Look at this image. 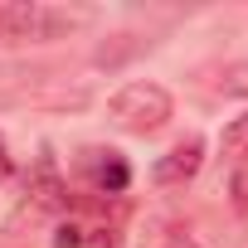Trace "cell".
<instances>
[{
  "instance_id": "10",
  "label": "cell",
  "mask_w": 248,
  "mask_h": 248,
  "mask_svg": "<svg viewBox=\"0 0 248 248\" xmlns=\"http://www.w3.org/2000/svg\"><path fill=\"white\" fill-rule=\"evenodd\" d=\"M54 248H83V229H78V224H63V229L54 233Z\"/></svg>"
},
{
  "instance_id": "11",
  "label": "cell",
  "mask_w": 248,
  "mask_h": 248,
  "mask_svg": "<svg viewBox=\"0 0 248 248\" xmlns=\"http://www.w3.org/2000/svg\"><path fill=\"white\" fill-rule=\"evenodd\" d=\"M10 175V156H5V146H0V180Z\"/></svg>"
},
{
  "instance_id": "6",
  "label": "cell",
  "mask_w": 248,
  "mask_h": 248,
  "mask_svg": "<svg viewBox=\"0 0 248 248\" xmlns=\"http://www.w3.org/2000/svg\"><path fill=\"white\" fill-rule=\"evenodd\" d=\"M224 151L229 156H248V117H238L233 127H224Z\"/></svg>"
},
{
  "instance_id": "5",
  "label": "cell",
  "mask_w": 248,
  "mask_h": 248,
  "mask_svg": "<svg viewBox=\"0 0 248 248\" xmlns=\"http://www.w3.org/2000/svg\"><path fill=\"white\" fill-rule=\"evenodd\" d=\"M30 200H34L39 209H68V185L59 180V170H54L49 161H39V170H34V180H30Z\"/></svg>"
},
{
  "instance_id": "7",
  "label": "cell",
  "mask_w": 248,
  "mask_h": 248,
  "mask_svg": "<svg viewBox=\"0 0 248 248\" xmlns=\"http://www.w3.org/2000/svg\"><path fill=\"white\" fill-rule=\"evenodd\" d=\"M224 93H238V97H248V63H233V68H224Z\"/></svg>"
},
{
  "instance_id": "1",
  "label": "cell",
  "mask_w": 248,
  "mask_h": 248,
  "mask_svg": "<svg viewBox=\"0 0 248 248\" xmlns=\"http://www.w3.org/2000/svg\"><path fill=\"white\" fill-rule=\"evenodd\" d=\"M107 112H112L117 127L146 137V132H161L166 122H170V93L161 83H127V88L107 102Z\"/></svg>"
},
{
  "instance_id": "9",
  "label": "cell",
  "mask_w": 248,
  "mask_h": 248,
  "mask_svg": "<svg viewBox=\"0 0 248 248\" xmlns=\"http://www.w3.org/2000/svg\"><path fill=\"white\" fill-rule=\"evenodd\" d=\"M156 248H200V243H195V233H190V229H166Z\"/></svg>"
},
{
  "instance_id": "2",
  "label": "cell",
  "mask_w": 248,
  "mask_h": 248,
  "mask_svg": "<svg viewBox=\"0 0 248 248\" xmlns=\"http://www.w3.org/2000/svg\"><path fill=\"white\" fill-rule=\"evenodd\" d=\"M68 20L49 15L39 5H25V0H10L0 5V44H25V39H54Z\"/></svg>"
},
{
  "instance_id": "4",
  "label": "cell",
  "mask_w": 248,
  "mask_h": 248,
  "mask_svg": "<svg viewBox=\"0 0 248 248\" xmlns=\"http://www.w3.org/2000/svg\"><path fill=\"white\" fill-rule=\"evenodd\" d=\"M88 170H93V185L107 190V195H122L132 185V170L117 151H88Z\"/></svg>"
},
{
  "instance_id": "8",
  "label": "cell",
  "mask_w": 248,
  "mask_h": 248,
  "mask_svg": "<svg viewBox=\"0 0 248 248\" xmlns=\"http://www.w3.org/2000/svg\"><path fill=\"white\" fill-rule=\"evenodd\" d=\"M229 195H233V204L248 214V166H243V170H233V180H229Z\"/></svg>"
},
{
  "instance_id": "3",
  "label": "cell",
  "mask_w": 248,
  "mask_h": 248,
  "mask_svg": "<svg viewBox=\"0 0 248 248\" xmlns=\"http://www.w3.org/2000/svg\"><path fill=\"white\" fill-rule=\"evenodd\" d=\"M200 161H204V141L190 137V141L170 146V151L156 161V180H161V185H185V180L200 170Z\"/></svg>"
}]
</instances>
